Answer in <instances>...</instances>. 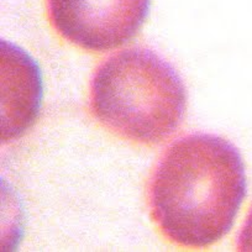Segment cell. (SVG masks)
Segmentation results:
<instances>
[{"instance_id":"cell-1","label":"cell","mask_w":252,"mask_h":252,"mask_svg":"<svg viewBox=\"0 0 252 252\" xmlns=\"http://www.w3.org/2000/svg\"><path fill=\"white\" fill-rule=\"evenodd\" d=\"M247 192L239 150L212 134H192L167 147L151 177V217L166 239L204 249L231 230Z\"/></svg>"},{"instance_id":"cell-2","label":"cell","mask_w":252,"mask_h":252,"mask_svg":"<svg viewBox=\"0 0 252 252\" xmlns=\"http://www.w3.org/2000/svg\"><path fill=\"white\" fill-rule=\"evenodd\" d=\"M91 109L113 134L158 145L183 123L187 91L166 60L149 48L132 47L106 58L94 72Z\"/></svg>"},{"instance_id":"cell-3","label":"cell","mask_w":252,"mask_h":252,"mask_svg":"<svg viewBox=\"0 0 252 252\" xmlns=\"http://www.w3.org/2000/svg\"><path fill=\"white\" fill-rule=\"evenodd\" d=\"M151 0H46L48 19L66 41L105 52L125 45L146 21Z\"/></svg>"},{"instance_id":"cell-4","label":"cell","mask_w":252,"mask_h":252,"mask_svg":"<svg viewBox=\"0 0 252 252\" xmlns=\"http://www.w3.org/2000/svg\"><path fill=\"white\" fill-rule=\"evenodd\" d=\"M3 141L20 137L35 121L42 98L37 63L20 47L3 41Z\"/></svg>"},{"instance_id":"cell-5","label":"cell","mask_w":252,"mask_h":252,"mask_svg":"<svg viewBox=\"0 0 252 252\" xmlns=\"http://www.w3.org/2000/svg\"><path fill=\"white\" fill-rule=\"evenodd\" d=\"M237 251L252 252V207L237 237Z\"/></svg>"}]
</instances>
